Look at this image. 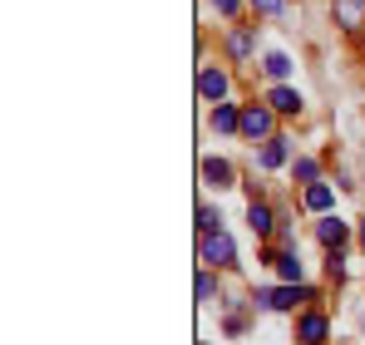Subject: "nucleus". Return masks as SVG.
<instances>
[{
	"label": "nucleus",
	"instance_id": "7ed1b4c3",
	"mask_svg": "<svg viewBox=\"0 0 365 345\" xmlns=\"http://www.w3.org/2000/svg\"><path fill=\"white\" fill-rule=\"evenodd\" d=\"M272 114H277V109H257V104H247V109H242V133H247V138H272Z\"/></svg>",
	"mask_w": 365,
	"mask_h": 345
},
{
	"label": "nucleus",
	"instance_id": "ddd939ff",
	"mask_svg": "<svg viewBox=\"0 0 365 345\" xmlns=\"http://www.w3.org/2000/svg\"><path fill=\"white\" fill-rule=\"evenodd\" d=\"M306 207H311V212H326V207H331V187H326V182H306Z\"/></svg>",
	"mask_w": 365,
	"mask_h": 345
},
{
	"label": "nucleus",
	"instance_id": "5701e85b",
	"mask_svg": "<svg viewBox=\"0 0 365 345\" xmlns=\"http://www.w3.org/2000/svg\"><path fill=\"white\" fill-rule=\"evenodd\" d=\"M197 345H207V341H197Z\"/></svg>",
	"mask_w": 365,
	"mask_h": 345
},
{
	"label": "nucleus",
	"instance_id": "39448f33",
	"mask_svg": "<svg viewBox=\"0 0 365 345\" xmlns=\"http://www.w3.org/2000/svg\"><path fill=\"white\" fill-rule=\"evenodd\" d=\"M336 20H341V30H361L365 25V0H336Z\"/></svg>",
	"mask_w": 365,
	"mask_h": 345
},
{
	"label": "nucleus",
	"instance_id": "9d476101",
	"mask_svg": "<svg viewBox=\"0 0 365 345\" xmlns=\"http://www.w3.org/2000/svg\"><path fill=\"white\" fill-rule=\"evenodd\" d=\"M212 128H217V133H232V128H242V114H237L232 104H217V109H212Z\"/></svg>",
	"mask_w": 365,
	"mask_h": 345
},
{
	"label": "nucleus",
	"instance_id": "6ab92c4d",
	"mask_svg": "<svg viewBox=\"0 0 365 345\" xmlns=\"http://www.w3.org/2000/svg\"><path fill=\"white\" fill-rule=\"evenodd\" d=\"M297 177H302V182H316V163H311V158H297Z\"/></svg>",
	"mask_w": 365,
	"mask_h": 345
},
{
	"label": "nucleus",
	"instance_id": "1a4fd4ad",
	"mask_svg": "<svg viewBox=\"0 0 365 345\" xmlns=\"http://www.w3.org/2000/svg\"><path fill=\"white\" fill-rule=\"evenodd\" d=\"M247 227L257 232V237H272V207L252 197V207H247Z\"/></svg>",
	"mask_w": 365,
	"mask_h": 345
},
{
	"label": "nucleus",
	"instance_id": "aec40b11",
	"mask_svg": "<svg viewBox=\"0 0 365 345\" xmlns=\"http://www.w3.org/2000/svg\"><path fill=\"white\" fill-rule=\"evenodd\" d=\"M287 0H252V10H262V15H277Z\"/></svg>",
	"mask_w": 365,
	"mask_h": 345
},
{
	"label": "nucleus",
	"instance_id": "20e7f679",
	"mask_svg": "<svg viewBox=\"0 0 365 345\" xmlns=\"http://www.w3.org/2000/svg\"><path fill=\"white\" fill-rule=\"evenodd\" d=\"M326 336H331V326H326V316H321V311H311V316L297 321V341H302V345H321Z\"/></svg>",
	"mask_w": 365,
	"mask_h": 345
},
{
	"label": "nucleus",
	"instance_id": "f8f14e48",
	"mask_svg": "<svg viewBox=\"0 0 365 345\" xmlns=\"http://www.w3.org/2000/svg\"><path fill=\"white\" fill-rule=\"evenodd\" d=\"M257 163H262V168H282V163H287V138H267V148H262Z\"/></svg>",
	"mask_w": 365,
	"mask_h": 345
},
{
	"label": "nucleus",
	"instance_id": "f03ea898",
	"mask_svg": "<svg viewBox=\"0 0 365 345\" xmlns=\"http://www.w3.org/2000/svg\"><path fill=\"white\" fill-rule=\"evenodd\" d=\"M316 291H297V287H277V291H257V301L252 306H262V311H292L297 301H311Z\"/></svg>",
	"mask_w": 365,
	"mask_h": 345
},
{
	"label": "nucleus",
	"instance_id": "dca6fc26",
	"mask_svg": "<svg viewBox=\"0 0 365 345\" xmlns=\"http://www.w3.org/2000/svg\"><path fill=\"white\" fill-rule=\"evenodd\" d=\"M267 74H272V79H287V74H292V59L287 55H267Z\"/></svg>",
	"mask_w": 365,
	"mask_h": 345
},
{
	"label": "nucleus",
	"instance_id": "0eeeda50",
	"mask_svg": "<svg viewBox=\"0 0 365 345\" xmlns=\"http://www.w3.org/2000/svg\"><path fill=\"white\" fill-rule=\"evenodd\" d=\"M316 237H321V247L341 252V242H346V222H341V217H321V222H316Z\"/></svg>",
	"mask_w": 365,
	"mask_h": 345
},
{
	"label": "nucleus",
	"instance_id": "9b49d317",
	"mask_svg": "<svg viewBox=\"0 0 365 345\" xmlns=\"http://www.w3.org/2000/svg\"><path fill=\"white\" fill-rule=\"evenodd\" d=\"M272 109L277 114H302V94L297 89H272Z\"/></svg>",
	"mask_w": 365,
	"mask_h": 345
},
{
	"label": "nucleus",
	"instance_id": "f3484780",
	"mask_svg": "<svg viewBox=\"0 0 365 345\" xmlns=\"http://www.w3.org/2000/svg\"><path fill=\"white\" fill-rule=\"evenodd\" d=\"M222 222V212H212V207H197V232H217Z\"/></svg>",
	"mask_w": 365,
	"mask_h": 345
},
{
	"label": "nucleus",
	"instance_id": "f257e3e1",
	"mask_svg": "<svg viewBox=\"0 0 365 345\" xmlns=\"http://www.w3.org/2000/svg\"><path fill=\"white\" fill-rule=\"evenodd\" d=\"M202 262H207V267H232V262H237V247H232V237L222 227L202 232Z\"/></svg>",
	"mask_w": 365,
	"mask_h": 345
},
{
	"label": "nucleus",
	"instance_id": "2eb2a0df",
	"mask_svg": "<svg viewBox=\"0 0 365 345\" xmlns=\"http://www.w3.org/2000/svg\"><path fill=\"white\" fill-rule=\"evenodd\" d=\"M227 50H232V59H247V55H252V30H237Z\"/></svg>",
	"mask_w": 365,
	"mask_h": 345
},
{
	"label": "nucleus",
	"instance_id": "4468645a",
	"mask_svg": "<svg viewBox=\"0 0 365 345\" xmlns=\"http://www.w3.org/2000/svg\"><path fill=\"white\" fill-rule=\"evenodd\" d=\"M272 262H277V272H282L287 282H302V262H297L292 252H287V257H272Z\"/></svg>",
	"mask_w": 365,
	"mask_h": 345
},
{
	"label": "nucleus",
	"instance_id": "a211bd4d",
	"mask_svg": "<svg viewBox=\"0 0 365 345\" xmlns=\"http://www.w3.org/2000/svg\"><path fill=\"white\" fill-rule=\"evenodd\" d=\"M197 301H202V306L212 301V272H197Z\"/></svg>",
	"mask_w": 365,
	"mask_h": 345
},
{
	"label": "nucleus",
	"instance_id": "6e6552de",
	"mask_svg": "<svg viewBox=\"0 0 365 345\" xmlns=\"http://www.w3.org/2000/svg\"><path fill=\"white\" fill-rule=\"evenodd\" d=\"M197 94H202V99H222V94H227V74L202 69V74H197Z\"/></svg>",
	"mask_w": 365,
	"mask_h": 345
},
{
	"label": "nucleus",
	"instance_id": "423d86ee",
	"mask_svg": "<svg viewBox=\"0 0 365 345\" xmlns=\"http://www.w3.org/2000/svg\"><path fill=\"white\" fill-rule=\"evenodd\" d=\"M232 163H222V158H202V182H212V187H232Z\"/></svg>",
	"mask_w": 365,
	"mask_h": 345
},
{
	"label": "nucleus",
	"instance_id": "4be33fe9",
	"mask_svg": "<svg viewBox=\"0 0 365 345\" xmlns=\"http://www.w3.org/2000/svg\"><path fill=\"white\" fill-rule=\"evenodd\" d=\"M361 247H365V227H361Z\"/></svg>",
	"mask_w": 365,
	"mask_h": 345
},
{
	"label": "nucleus",
	"instance_id": "412c9836",
	"mask_svg": "<svg viewBox=\"0 0 365 345\" xmlns=\"http://www.w3.org/2000/svg\"><path fill=\"white\" fill-rule=\"evenodd\" d=\"M212 5H217V10H222V15H227V20H232V15H237V0H212Z\"/></svg>",
	"mask_w": 365,
	"mask_h": 345
}]
</instances>
